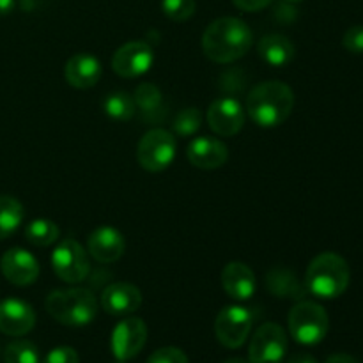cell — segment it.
Instances as JSON below:
<instances>
[{
	"instance_id": "6da1fadb",
	"label": "cell",
	"mask_w": 363,
	"mask_h": 363,
	"mask_svg": "<svg viewBox=\"0 0 363 363\" xmlns=\"http://www.w3.org/2000/svg\"><path fill=\"white\" fill-rule=\"evenodd\" d=\"M254 34L240 18L225 16L213 21L202 35V50L213 62L229 64L250 50Z\"/></svg>"
},
{
	"instance_id": "7a4b0ae2",
	"label": "cell",
	"mask_w": 363,
	"mask_h": 363,
	"mask_svg": "<svg viewBox=\"0 0 363 363\" xmlns=\"http://www.w3.org/2000/svg\"><path fill=\"white\" fill-rule=\"evenodd\" d=\"M294 108V94L282 82H262L247 98V113L257 126L275 128L287 121Z\"/></svg>"
},
{
	"instance_id": "3957f363",
	"label": "cell",
	"mask_w": 363,
	"mask_h": 363,
	"mask_svg": "<svg viewBox=\"0 0 363 363\" xmlns=\"http://www.w3.org/2000/svg\"><path fill=\"white\" fill-rule=\"evenodd\" d=\"M351 272L347 261L339 254L325 252L312 259L305 275V287L321 300H335L346 293Z\"/></svg>"
},
{
	"instance_id": "277c9868",
	"label": "cell",
	"mask_w": 363,
	"mask_h": 363,
	"mask_svg": "<svg viewBox=\"0 0 363 363\" xmlns=\"http://www.w3.org/2000/svg\"><path fill=\"white\" fill-rule=\"evenodd\" d=\"M46 312L66 326H87L98 315V301L92 291L84 287L53 291L46 298Z\"/></svg>"
},
{
	"instance_id": "5b68a950",
	"label": "cell",
	"mask_w": 363,
	"mask_h": 363,
	"mask_svg": "<svg viewBox=\"0 0 363 363\" xmlns=\"http://www.w3.org/2000/svg\"><path fill=\"white\" fill-rule=\"evenodd\" d=\"M330 319L325 308L315 301L300 300L289 312L291 337L301 346H315L325 340Z\"/></svg>"
},
{
	"instance_id": "8992f818",
	"label": "cell",
	"mask_w": 363,
	"mask_h": 363,
	"mask_svg": "<svg viewBox=\"0 0 363 363\" xmlns=\"http://www.w3.org/2000/svg\"><path fill=\"white\" fill-rule=\"evenodd\" d=\"M176 149V137L170 131L151 130L138 142L137 160L142 169L147 172H162L174 162Z\"/></svg>"
},
{
	"instance_id": "52a82bcc",
	"label": "cell",
	"mask_w": 363,
	"mask_h": 363,
	"mask_svg": "<svg viewBox=\"0 0 363 363\" xmlns=\"http://www.w3.org/2000/svg\"><path fill=\"white\" fill-rule=\"evenodd\" d=\"M52 268L60 280L67 284L84 282L91 273V262L78 241H60L52 254Z\"/></svg>"
},
{
	"instance_id": "ba28073f",
	"label": "cell",
	"mask_w": 363,
	"mask_h": 363,
	"mask_svg": "<svg viewBox=\"0 0 363 363\" xmlns=\"http://www.w3.org/2000/svg\"><path fill=\"white\" fill-rule=\"evenodd\" d=\"M252 325H254V315L250 311L238 305H230L220 311L215 321L216 339L222 346L229 350H238L245 344V340L250 335Z\"/></svg>"
},
{
	"instance_id": "9c48e42d",
	"label": "cell",
	"mask_w": 363,
	"mask_h": 363,
	"mask_svg": "<svg viewBox=\"0 0 363 363\" xmlns=\"http://www.w3.org/2000/svg\"><path fill=\"white\" fill-rule=\"evenodd\" d=\"M287 353V335L277 323H266L255 330L248 347L250 363H282Z\"/></svg>"
},
{
	"instance_id": "30bf717a",
	"label": "cell",
	"mask_w": 363,
	"mask_h": 363,
	"mask_svg": "<svg viewBox=\"0 0 363 363\" xmlns=\"http://www.w3.org/2000/svg\"><path fill=\"white\" fill-rule=\"evenodd\" d=\"M155 53L147 43L131 41L121 46L112 57V69L123 78H137L149 71Z\"/></svg>"
},
{
	"instance_id": "8fae6325",
	"label": "cell",
	"mask_w": 363,
	"mask_h": 363,
	"mask_svg": "<svg viewBox=\"0 0 363 363\" xmlns=\"http://www.w3.org/2000/svg\"><path fill=\"white\" fill-rule=\"evenodd\" d=\"M147 340V326L142 319L128 318L116 326L112 333V353L117 360H131L137 357Z\"/></svg>"
},
{
	"instance_id": "7c38bea8",
	"label": "cell",
	"mask_w": 363,
	"mask_h": 363,
	"mask_svg": "<svg viewBox=\"0 0 363 363\" xmlns=\"http://www.w3.org/2000/svg\"><path fill=\"white\" fill-rule=\"evenodd\" d=\"M245 119H247V113L238 99L220 98L209 105V128L220 137H233L240 133L245 126Z\"/></svg>"
},
{
	"instance_id": "4fadbf2b",
	"label": "cell",
	"mask_w": 363,
	"mask_h": 363,
	"mask_svg": "<svg viewBox=\"0 0 363 363\" xmlns=\"http://www.w3.org/2000/svg\"><path fill=\"white\" fill-rule=\"evenodd\" d=\"M4 277L14 286H30L39 277V262L30 252L23 248H11L0 261Z\"/></svg>"
},
{
	"instance_id": "5bb4252c",
	"label": "cell",
	"mask_w": 363,
	"mask_h": 363,
	"mask_svg": "<svg viewBox=\"0 0 363 363\" xmlns=\"http://www.w3.org/2000/svg\"><path fill=\"white\" fill-rule=\"evenodd\" d=\"M35 325V312L27 301L9 298L0 301V332L11 337H21Z\"/></svg>"
},
{
	"instance_id": "9a60e30c",
	"label": "cell",
	"mask_w": 363,
	"mask_h": 363,
	"mask_svg": "<svg viewBox=\"0 0 363 363\" xmlns=\"http://www.w3.org/2000/svg\"><path fill=\"white\" fill-rule=\"evenodd\" d=\"M188 160L194 167L202 170L220 169L229 158V149L220 138L199 137L188 145Z\"/></svg>"
},
{
	"instance_id": "2e32d148",
	"label": "cell",
	"mask_w": 363,
	"mask_h": 363,
	"mask_svg": "<svg viewBox=\"0 0 363 363\" xmlns=\"http://www.w3.org/2000/svg\"><path fill=\"white\" fill-rule=\"evenodd\" d=\"M142 305V293L138 287L126 282L110 284L101 294V307L106 314H133Z\"/></svg>"
},
{
	"instance_id": "e0dca14e",
	"label": "cell",
	"mask_w": 363,
	"mask_h": 363,
	"mask_svg": "<svg viewBox=\"0 0 363 363\" xmlns=\"http://www.w3.org/2000/svg\"><path fill=\"white\" fill-rule=\"evenodd\" d=\"M87 247L96 261L110 264L123 257L126 250V241L123 234L113 227H99L89 236Z\"/></svg>"
},
{
	"instance_id": "ac0fdd59",
	"label": "cell",
	"mask_w": 363,
	"mask_h": 363,
	"mask_svg": "<svg viewBox=\"0 0 363 363\" xmlns=\"http://www.w3.org/2000/svg\"><path fill=\"white\" fill-rule=\"evenodd\" d=\"M103 73L101 62L91 53H77L64 66V78L74 89H91Z\"/></svg>"
},
{
	"instance_id": "d6986e66",
	"label": "cell",
	"mask_w": 363,
	"mask_h": 363,
	"mask_svg": "<svg viewBox=\"0 0 363 363\" xmlns=\"http://www.w3.org/2000/svg\"><path fill=\"white\" fill-rule=\"evenodd\" d=\"M222 286L233 300H250L255 293V275L245 262H229L222 272Z\"/></svg>"
},
{
	"instance_id": "ffe728a7",
	"label": "cell",
	"mask_w": 363,
	"mask_h": 363,
	"mask_svg": "<svg viewBox=\"0 0 363 363\" xmlns=\"http://www.w3.org/2000/svg\"><path fill=\"white\" fill-rule=\"evenodd\" d=\"M266 286L273 296L287 298V300L300 301L308 293L305 284L298 280L296 273L291 272L286 266H273L266 275Z\"/></svg>"
},
{
	"instance_id": "44dd1931",
	"label": "cell",
	"mask_w": 363,
	"mask_h": 363,
	"mask_svg": "<svg viewBox=\"0 0 363 363\" xmlns=\"http://www.w3.org/2000/svg\"><path fill=\"white\" fill-rule=\"evenodd\" d=\"M257 52L264 62L273 67H284L294 59L296 48L289 38L282 34H269L259 41Z\"/></svg>"
},
{
	"instance_id": "7402d4cb",
	"label": "cell",
	"mask_w": 363,
	"mask_h": 363,
	"mask_svg": "<svg viewBox=\"0 0 363 363\" xmlns=\"http://www.w3.org/2000/svg\"><path fill=\"white\" fill-rule=\"evenodd\" d=\"M23 206L14 197L4 195L0 197V240H6L11 234L16 233L18 227L23 222Z\"/></svg>"
},
{
	"instance_id": "603a6c76",
	"label": "cell",
	"mask_w": 363,
	"mask_h": 363,
	"mask_svg": "<svg viewBox=\"0 0 363 363\" xmlns=\"http://www.w3.org/2000/svg\"><path fill=\"white\" fill-rule=\"evenodd\" d=\"M103 110L106 116L113 121H130L133 119L135 112H137V105H135L133 96L128 92H113L108 94L103 101Z\"/></svg>"
},
{
	"instance_id": "cb8c5ba5",
	"label": "cell",
	"mask_w": 363,
	"mask_h": 363,
	"mask_svg": "<svg viewBox=\"0 0 363 363\" xmlns=\"http://www.w3.org/2000/svg\"><path fill=\"white\" fill-rule=\"evenodd\" d=\"M133 99L135 105L145 116V119H156V113L162 112V92L155 84L144 82V84L138 85L135 89Z\"/></svg>"
},
{
	"instance_id": "d4e9b609",
	"label": "cell",
	"mask_w": 363,
	"mask_h": 363,
	"mask_svg": "<svg viewBox=\"0 0 363 363\" xmlns=\"http://www.w3.org/2000/svg\"><path fill=\"white\" fill-rule=\"evenodd\" d=\"M59 227L53 222L45 218L32 220L27 227H25V238L28 243L35 245V247H50L59 240Z\"/></svg>"
},
{
	"instance_id": "484cf974",
	"label": "cell",
	"mask_w": 363,
	"mask_h": 363,
	"mask_svg": "<svg viewBox=\"0 0 363 363\" xmlns=\"http://www.w3.org/2000/svg\"><path fill=\"white\" fill-rule=\"evenodd\" d=\"M6 363H39V351L28 340H16L6 347L4 353Z\"/></svg>"
},
{
	"instance_id": "4316f807",
	"label": "cell",
	"mask_w": 363,
	"mask_h": 363,
	"mask_svg": "<svg viewBox=\"0 0 363 363\" xmlns=\"http://www.w3.org/2000/svg\"><path fill=\"white\" fill-rule=\"evenodd\" d=\"M202 124V116L199 108H184L179 112L174 121V131L181 137H190L195 131H199Z\"/></svg>"
},
{
	"instance_id": "83f0119b",
	"label": "cell",
	"mask_w": 363,
	"mask_h": 363,
	"mask_svg": "<svg viewBox=\"0 0 363 363\" xmlns=\"http://www.w3.org/2000/svg\"><path fill=\"white\" fill-rule=\"evenodd\" d=\"M162 9L172 21H186L194 16L197 4L195 0H162Z\"/></svg>"
},
{
	"instance_id": "f1b7e54d",
	"label": "cell",
	"mask_w": 363,
	"mask_h": 363,
	"mask_svg": "<svg viewBox=\"0 0 363 363\" xmlns=\"http://www.w3.org/2000/svg\"><path fill=\"white\" fill-rule=\"evenodd\" d=\"M342 46L353 55H363V25L347 28L342 38Z\"/></svg>"
},
{
	"instance_id": "f546056e",
	"label": "cell",
	"mask_w": 363,
	"mask_h": 363,
	"mask_svg": "<svg viewBox=\"0 0 363 363\" xmlns=\"http://www.w3.org/2000/svg\"><path fill=\"white\" fill-rule=\"evenodd\" d=\"M147 363H188V357L177 347H162L149 357Z\"/></svg>"
},
{
	"instance_id": "4dcf8cb0",
	"label": "cell",
	"mask_w": 363,
	"mask_h": 363,
	"mask_svg": "<svg viewBox=\"0 0 363 363\" xmlns=\"http://www.w3.org/2000/svg\"><path fill=\"white\" fill-rule=\"evenodd\" d=\"M43 363H80V358H78V353L73 347L60 346L50 351Z\"/></svg>"
},
{
	"instance_id": "1f68e13d",
	"label": "cell",
	"mask_w": 363,
	"mask_h": 363,
	"mask_svg": "<svg viewBox=\"0 0 363 363\" xmlns=\"http://www.w3.org/2000/svg\"><path fill=\"white\" fill-rule=\"evenodd\" d=\"M273 0H233L234 6L238 9L245 11V13H255V11H261L264 7H268Z\"/></svg>"
},
{
	"instance_id": "d6a6232c",
	"label": "cell",
	"mask_w": 363,
	"mask_h": 363,
	"mask_svg": "<svg viewBox=\"0 0 363 363\" xmlns=\"http://www.w3.org/2000/svg\"><path fill=\"white\" fill-rule=\"evenodd\" d=\"M325 363H360V362H358L354 357H351V354L337 353V354H332V357H330Z\"/></svg>"
},
{
	"instance_id": "836d02e7",
	"label": "cell",
	"mask_w": 363,
	"mask_h": 363,
	"mask_svg": "<svg viewBox=\"0 0 363 363\" xmlns=\"http://www.w3.org/2000/svg\"><path fill=\"white\" fill-rule=\"evenodd\" d=\"M287 363H318V360L308 353H298L294 357H291Z\"/></svg>"
},
{
	"instance_id": "e575fe53",
	"label": "cell",
	"mask_w": 363,
	"mask_h": 363,
	"mask_svg": "<svg viewBox=\"0 0 363 363\" xmlns=\"http://www.w3.org/2000/svg\"><path fill=\"white\" fill-rule=\"evenodd\" d=\"M14 9V0H0V16H6Z\"/></svg>"
},
{
	"instance_id": "d590c367",
	"label": "cell",
	"mask_w": 363,
	"mask_h": 363,
	"mask_svg": "<svg viewBox=\"0 0 363 363\" xmlns=\"http://www.w3.org/2000/svg\"><path fill=\"white\" fill-rule=\"evenodd\" d=\"M223 363H250V362L245 360V358H229V360H225Z\"/></svg>"
},
{
	"instance_id": "8d00e7d4",
	"label": "cell",
	"mask_w": 363,
	"mask_h": 363,
	"mask_svg": "<svg viewBox=\"0 0 363 363\" xmlns=\"http://www.w3.org/2000/svg\"><path fill=\"white\" fill-rule=\"evenodd\" d=\"M286 2H289V4H298V2H301V0H286Z\"/></svg>"
},
{
	"instance_id": "74e56055",
	"label": "cell",
	"mask_w": 363,
	"mask_h": 363,
	"mask_svg": "<svg viewBox=\"0 0 363 363\" xmlns=\"http://www.w3.org/2000/svg\"><path fill=\"white\" fill-rule=\"evenodd\" d=\"M116 363H126V362H123V360H117Z\"/></svg>"
}]
</instances>
